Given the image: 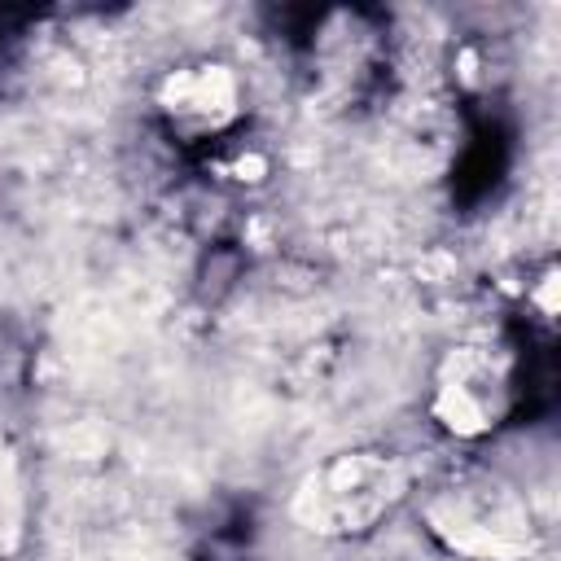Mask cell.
Returning a JSON list of instances; mask_svg holds the SVG:
<instances>
[{
  "instance_id": "4",
  "label": "cell",
  "mask_w": 561,
  "mask_h": 561,
  "mask_svg": "<svg viewBox=\"0 0 561 561\" xmlns=\"http://www.w3.org/2000/svg\"><path fill=\"white\" fill-rule=\"evenodd\" d=\"M158 110L184 136H215L241 114V79L224 61L175 66L158 83Z\"/></svg>"
},
{
  "instance_id": "2",
  "label": "cell",
  "mask_w": 561,
  "mask_h": 561,
  "mask_svg": "<svg viewBox=\"0 0 561 561\" xmlns=\"http://www.w3.org/2000/svg\"><path fill=\"white\" fill-rule=\"evenodd\" d=\"M430 530L443 548L473 561H522L535 548V522L517 491L500 482H460L430 500Z\"/></svg>"
},
{
  "instance_id": "3",
  "label": "cell",
  "mask_w": 561,
  "mask_h": 561,
  "mask_svg": "<svg viewBox=\"0 0 561 561\" xmlns=\"http://www.w3.org/2000/svg\"><path fill=\"white\" fill-rule=\"evenodd\" d=\"M508 408V368L486 346H451L434 377L430 412L451 438H482Z\"/></svg>"
},
{
  "instance_id": "5",
  "label": "cell",
  "mask_w": 561,
  "mask_h": 561,
  "mask_svg": "<svg viewBox=\"0 0 561 561\" xmlns=\"http://www.w3.org/2000/svg\"><path fill=\"white\" fill-rule=\"evenodd\" d=\"M22 539V478L9 443L0 438V557L13 552Z\"/></svg>"
},
{
  "instance_id": "1",
  "label": "cell",
  "mask_w": 561,
  "mask_h": 561,
  "mask_svg": "<svg viewBox=\"0 0 561 561\" xmlns=\"http://www.w3.org/2000/svg\"><path fill=\"white\" fill-rule=\"evenodd\" d=\"M403 495V469L377 451H346L302 478L294 517L316 535H359Z\"/></svg>"
},
{
  "instance_id": "6",
  "label": "cell",
  "mask_w": 561,
  "mask_h": 561,
  "mask_svg": "<svg viewBox=\"0 0 561 561\" xmlns=\"http://www.w3.org/2000/svg\"><path fill=\"white\" fill-rule=\"evenodd\" d=\"M535 302H539V311H543V316H552V311H557V272H548V276L539 280Z\"/></svg>"
}]
</instances>
